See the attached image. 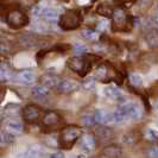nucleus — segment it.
Instances as JSON below:
<instances>
[{
    "label": "nucleus",
    "instance_id": "obj_1",
    "mask_svg": "<svg viewBox=\"0 0 158 158\" xmlns=\"http://www.w3.org/2000/svg\"><path fill=\"white\" fill-rule=\"evenodd\" d=\"M98 60H99V57L93 55L74 56V57H70L67 61V65L70 70L75 71L76 74H79L80 76H85L90 71L92 64Z\"/></svg>",
    "mask_w": 158,
    "mask_h": 158
},
{
    "label": "nucleus",
    "instance_id": "obj_2",
    "mask_svg": "<svg viewBox=\"0 0 158 158\" xmlns=\"http://www.w3.org/2000/svg\"><path fill=\"white\" fill-rule=\"evenodd\" d=\"M82 135V131L79 126L76 125H68L62 131L60 132L58 139H57V144L58 148L62 150H70L71 148L75 145V143L77 142L80 137Z\"/></svg>",
    "mask_w": 158,
    "mask_h": 158
},
{
    "label": "nucleus",
    "instance_id": "obj_3",
    "mask_svg": "<svg viewBox=\"0 0 158 158\" xmlns=\"http://www.w3.org/2000/svg\"><path fill=\"white\" fill-rule=\"evenodd\" d=\"M95 79L102 83H110V82H117L120 83L123 81L121 74L117 70V68L111 63L100 64L95 70Z\"/></svg>",
    "mask_w": 158,
    "mask_h": 158
},
{
    "label": "nucleus",
    "instance_id": "obj_4",
    "mask_svg": "<svg viewBox=\"0 0 158 158\" xmlns=\"http://www.w3.org/2000/svg\"><path fill=\"white\" fill-rule=\"evenodd\" d=\"M82 15L79 10L65 11L58 18V26L64 31H71L79 29L82 24Z\"/></svg>",
    "mask_w": 158,
    "mask_h": 158
},
{
    "label": "nucleus",
    "instance_id": "obj_5",
    "mask_svg": "<svg viewBox=\"0 0 158 158\" xmlns=\"http://www.w3.org/2000/svg\"><path fill=\"white\" fill-rule=\"evenodd\" d=\"M133 26V20L123 8H115L112 16V30L115 32L128 31Z\"/></svg>",
    "mask_w": 158,
    "mask_h": 158
},
{
    "label": "nucleus",
    "instance_id": "obj_6",
    "mask_svg": "<svg viewBox=\"0 0 158 158\" xmlns=\"http://www.w3.org/2000/svg\"><path fill=\"white\" fill-rule=\"evenodd\" d=\"M29 22H30L29 17L19 8H13L6 15V23L10 27H12L15 30H18V29H22L24 26H26L29 24Z\"/></svg>",
    "mask_w": 158,
    "mask_h": 158
},
{
    "label": "nucleus",
    "instance_id": "obj_7",
    "mask_svg": "<svg viewBox=\"0 0 158 158\" xmlns=\"http://www.w3.org/2000/svg\"><path fill=\"white\" fill-rule=\"evenodd\" d=\"M42 115V110L37 105H27L23 108L22 112V117L25 123L29 124H35L40 119Z\"/></svg>",
    "mask_w": 158,
    "mask_h": 158
},
{
    "label": "nucleus",
    "instance_id": "obj_8",
    "mask_svg": "<svg viewBox=\"0 0 158 158\" xmlns=\"http://www.w3.org/2000/svg\"><path fill=\"white\" fill-rule=\"evenodd\" d=\"M33 15L36 17H40L43 20H45L48 23H54L56 20H58V12L55 8L51 7H37L33 8Z\"/></svg>",
    "mask_w": 158,
    "mask_h": 158
},
{
    "label": "nucleus",
    "instance_id": "obj_9",
    "mask_svg": "<svg viewBox=\"0 0 158 158\" xmlns=\"http://www.w3.org/2000/svg\"><path fill=\"white\" fill-rule=\"evenodd\" d=\"M118 110L121 112L127 119H139V118H142V115H143V112H142V110H140V107L133 102L123 103V105L119 106Z\"/></svg>",
    "mask_w": 158,
    "mask_h": 158
},
{
    "label": "nucleus",
    "instance_id": "obj_10",
    "mask_svg": "<svg viewBox=\"0 0 158 158\" xmlns=\"http://www.w3.org/2000/svg\"><path fill=\"white\" fill-rule=\"evenodd\" d=\"M37 81V75L36 73L32 70H23L15 75L13 82H16L18 85H23V86H30L32 83H35Z\"/></svg>",
    "mask_w": 158,
    "mask_h": 158
},
{
    "label": "nucleus",
    "instance_id": "obj_11",
    "mask_svg": "<svg viewBox=\"0 0 158 158\" xmlns=\"http://www.w3.org/2000/svg\"><path fill=\"white\" fill-rule=\"evenodd\" d=\"M80 83L76 82L75 80H69V79H64L61 80L58 82V85L56 86V89L58 93L61 94H69V93H74L76 90H79Z\"/></svg>",
    "mask_w": 158,
    "mask_h": 158
},
{
    "label": "nucleus",
    "instance_id": "obj_12",
    "mask_svg": "<svg viewBox=\"0 0 158 158\" xmlns=\"http://www.w3.org/2000/svg\"><path fill=\"white\" fill-rule=\"evenodd\" d=\"M61 123V117L58 113H56L54 111H49L47 113H44L43 118H42V126L45 128H55L58 124Z\"/></svg>",
    "mask_w": 158,
    "mask_h": 158
},
{
    "label": "nucleus",
    "instance_id": "obj_13",
    "mask_svg": "<svg viewBox=\"0 0 158 158\" xmlns=\"http://www.w3.org/2000/svg\"><path fill=\"white\" fill-rule=\"evenodd\" d=\"M43 157V150L38 144H33L29 146L25 151H20L16 158H42Z\"/></svg>",
    "mask_w": 158,
    "mask_h": 158
},
{
    "label": "nucleus",
    "instance_id": "obj_14",
    "mask_svg": "<svg viewBox=\"0 0 158 158\" xmlns=\"http://www.w3.org/2000/svg\"><path fill=\"white\" fill-rule=\"evenodd\" d=\"M94 117L96 124L100 125H106L113 121V113L105 111V110H98L94 112Z\"/></svg>",
    "mask_w": 158,
    "mask_h": 158
},
{
    "label": "nucleus",
    "instance_id": "obj_15",
    "mask_svg": "<svg viewBox=\"0 0 158 158\" xmlns=\"http://www.w3.org/2000/svg\"><path fill=\"white\" fill-rule=\"evenodd\" d=\"M81 148L82 150L86 152H90L96 148V138L94 137V135L87 133L82 137L81 139Z\"/></svg>",
    "mask_w": 158,
    "mask_h": 158
},
{
    "label": "nucleus",
    "instance_id": "obj_16",
    "mask_svg": "<svg viewBox=\"0 0 158 158\" xmlns=\"http://www.w3.org/2000/svg\"><path fill=\"white\" fill-rule=\"evenodd\" d=\"M49 93H50V88L47 87V86H44V85H42V83L35 86L31 90V95L35 99H37V100H43V99H45L48 95H49Z\"/></svg>",
    "mask_w": 158,
    "mask_h": 158
},
{
    "label": "nucleus",
    "instance_id": "obj_17",
    "mask_svg": "<svg viewBox=\"0 0 158 158\" xmlns=\"http://www.w3.org/2000/svg\"><path fill=\"white\" fill-rule=\"evenodd\" d=\"M60 81H61V80L58 79V76H57V75H54V74H44L43 76H40V83L49 88L56 87Z\"/></svg>",
    "mask_w": 158,
    "mask_h": 158
},
{
    "label": "nucleus",
    "instance_id": "obj_18",
    "mask_svg": "<svg viewBox=\"0 0 158 158\" xmlns=\"http://www.w3.org/2000/svg\"><path fill=\"white\" fill-rule=\"evenodd\" d=\"M6 131L13 133V135H18L23 131V124L18 120V119H10L6 123Z\"/></svg>",
    "mask_w": 158,
    "mask_h": 158
},
{
    "label": "nucleus",
    "instance_id": "obj_19",
    "mask_svg": "<svg viewBox=\"0 0 158 158\" xmlns=\"http://www.w3.org/2000/svg\"><path fill=\"white\" fill-rule=\"evenodd\" d=\"M16 74H13L12 69L6 65V64H1L0 65V82H10L13 81Z\"/></svg>",
    "mask_w": 158,
    "mask_h": 158
},
{
    "label": "nucleus",
    "instance_id": "obj_20",
    "mask_svg": "<svg viewBox=\"0 0 158 158\" xmlns=\"http://www.w3.org/2000/svg\"><path fill=\"white\" fill-rule=\"evenodd\" d=\"M105 95L114 101H119L123 99V93L115 86H107L105 88Z\"/></svg>",
    "mask_w": 158,
    "mask_h": 158
},
{
    "label": "nucleus",
    "instance_id": "obj_21",
    "mask_svg": "<svg viewBox=\"0 0 158 158\" xmlns=\"http://www.w3.org/2000/svg\"><path fill=\"white\" fill-rule=\"evenodd\" d=\"M103 156L107 158H120L121 157V149L118 145H110L105 148Z\"/></svg>",
    "mask_w": 158,
    "mask_h": 158
},
{
    "label": "nucleus",
    "instance_id": "obj_22",
    "mask_svg": "<svg viewBox=\"0 0 158 158\" xmlns=\"http://www.w3.org/2000/svg\"><path fill=\"white\" fill-rule=\"evenodd\" d=\"M16 140V137L13 133H11V132H8V131H5V132H2L1 135H0V143L2 144V145H5V146H8V145H12L13 143Z\"/></svg>",
    "mask_w": 158,
    "mask_h": 158
},
{
    "label": "nucleus",
    "instance_id": "obj_23",
    "mask_svg": "<svg viewBox=\"0 0 158 158\" xmlns=\"http://www.w3.org/2000/svg\"><path fill=\"white\" fill-rule=\"evenodd\" d=\"M98 137L100 138V140L106 142V140H110L113 137V132H112L111 128H106V127H101L98 130Z\"/></svg>",
    "mask_w": 158,
    "mask_h": 158
},
{
    "label": "nucleus",
    "instance_id": "obj_24",
    "mask_svg": "<svg viewBox=\"0 0 158 158\" xmlns=\"http://www.w3.org/2000/svg\"><path fill=\"white\" fill-rule=\"evenodd\" d=\"M81 35L87 40H95L99 38V32L96 30H93V29H85L81 31Z\"/></svg>",
    "mask_w": 158,
    "mask_h": 158
},
{
    "label": "nucleus",
    "instance_id": "obj_25",
    "mask_svg": "<svg viewBox=\"0 0 158 158\" xmlns=\"http://www.w3.org/2000/svg\"><path fill=\"white\" fill-rule=\"evenodd\" d=\"M113 12H114V10H113L108 4H101V5H99V7H98V13H99L100 16L112 17L113 16Z\"/></svg>",
    "mask_w": 158,
    "mask_h": 158
},
{
    "label": "nucleus",
    "instance_id": "obj_26",
    "mask_svg": "<svg viewBox=\"0 0 158 158\" xmlns=\"http://www.w3.org/2000/svg\"><path fill=\"white\" fill-rule=\"evenodd\" d=\"M81 121H82V124H83L85 126H87V127L94 126L95 124H96V121H95L94 113H93V114H90V113H87V114H85V115L81 118Z\"/></svg>",
    "mask_w": 158,
    "mask_h": 158
},
{
    "label": "nucleus",
    "instance_id": "obj_27",
    "mask_svg": "<svg viewBox=\"0 0 158 158\" xmlns=\"http://www.w3.org/2000/svg\"><path fill=\"white\" fill-rule=\"evenodd\" d=\"M130 82H131V85L135 86V87H140L143 85V79H142V76L138 75V74H131V75H130Z\"/></svg>",
    "mask_w": 158,
    "mask_h": 158
},
{
    "label": "nucleus",
    "instance_id": "obj_28",
    "mask_svg": "<svg viewBox=\"0 0 158 158\" xmlns=\"http://www.w3.org/2000/svg\"><path fill=\"white\" fill-rule=\"evenodd\" d=\"M19 106L18 105H15V103H10V105H7L6 107H5V113L7 114V115H16L17 113L19 112Z\"/></svg>",
    "mask_w": 158,
    "mask_h": 158
},
{
    "label": "nucleus",
    "instance_id": "obj_29",
    "mask_svg": "<svg viewBox=\"0 0 158 158\" xmlns=\"http://www.w3.org/2000/svg\"><path fill=\"white\" fill-rule=\"evenodd\" d=\"M82 87L87 90H92L95 87V77H87L82 82Z\"/></svg>",
    "mask_w": 158,
    "mask_h": 158
},
{
    "label": "nucleus",
    "instance_id": "obj_30",
    "mask_svg": "<svg viewBox=\"0 0 158 158\" xmlns=\"http://www.w3.org/2000/svg\"><path fill=\"white\" fill-rule=\"evenodd\" d=\"M145 135H146L148 139H150V140H152V142H155V140H157L158 139V132L156 131V130H152V128L146 130Z\"/></svg>",
    "mask_w": 158,
    "mask_h": 158
},
{
    "label": "nucleus",
    "instance_id": "obj_31",
    "mask_svg": "<svg viewBox=\"0 0 158 158\" xmlns=\"http://www.w3.org/2000/svg\"><path fill=\"white\" fill-rule=\"evenodd\" d=\"M148 157L149 158H158V145L152 146L149 152H148Z\"/></svg>",
    "mask_w": 158,
    "mask_h": 158
},
{
    "label": "nucleus",
    "instance_id": "obj_32",
    "mask_svg": "<svg viewBox=\"0 0 158 158\" xmlns=\"http://www.w3.org/2000/svg\"><path fill=\"white\" fill-rule=\"evenodd\" d=\"M86 50H87V49L83 47V45H81V44H77L76 48H75V52L79 54V55H83V54L86 52Z\"/></svg>",
    "mask_w": 158,
    "mask_h": 158
},
{
    "label": "nucleus",
    "instance_id": "obj_33",
    "mask_svg": "<svg viewBox=\"0 0 158 158\" xmlns=\"http://www.w3.org/2000/svg\"><path fill=\"white\" fill-rule=\"evenodd\" d=\"M107 26H108V23H107L106 20H101V22L98 23V30L102 31V30H105V29H107Z\"/></svg>",
    "mask_w": 158,
    "mask_h": 158
},
{
    "label": "nucleus",
    "instance_id": "obj_34",
    "mask_svg": "<svg viewBox=\"0 0 158 158\" xmlns=\"http://www.w3.org/2000/svg\"><path fill=\"white\" fill-rule=\"evenodd\" d=\"M50 158H65L63 155V152H55V153H52Z\"/></svg>",
    "mask_w": 158,
    "mask_h": 158
},
{
    "label": "nucleus",
    "instance_id": "obj_35",
    "mask_svg": "<svg viewBox=\"0 0 158 158\" xmlns=\"http://www.w3.org/2000/svg\"><path fill=\"white\" fill-rule=\"evenodd\" d=\"M2 99H4V93H2L1 90H0V102L2 101Z\"/></svg>",
    "mask_w": 158,
    "mask_h": 158
},
{
    "label": "nucleus",
    "instance_id": "obj_36",
    "mask_svg": "<svg viewBox=\"0 0 158 158\" xmlns=\"http://www.w3.org/2000/svg\"><path fill=\"white\" fill-rule=\"evenodd\" d=\"M4 35H5V32H4V31H1V30H0V40H1L2 37H4Z\"/></svg>",
    "mask_w": 158,
    "mask_h": 158
},
{
    "label": "nucleus",
    "instance_id": "obj_37",
    "mask_svg": "<svg viewBox=\"0 0 158 158\" xmlns=\"http://www.w3.org/2000/svg\"><path fill=\"white\" fill-rule=\"evenodd\" d=\"M155 106H156V110H157V111H158V100H157V101H156V105H155Z\"/></svg>",
    "mask_w": 158,
    "mask_h": 158
},
{
    "label": "nucleus",
    "instance_id": "obj_38",
    "mask_svg": "<svg viewBox=\"0 0 158 158\" xmlns=\"http://www.w3.org/2000/svg\"><path fill=\"white\" fill-rule=\"evenodd\" d=\"M1 121H2V118H1V114H0V127H1Z\"/></svg>",
    "mask_w": 158,
    "mask_h": 158
},
{
    "label": "nucleus",
    "instance_id": "obj_39",
    "mask_svg": "<svg viewBox=\"0 0 158 158\" xmlns=\"http://www.w3.org/2000/svg\"><path fill=\"white\" fill-rule=\"evenodd\" d=\"M156 24H157V25H158V16L156 17Z\"/></svg>",
    "mask_w": 158,
    "mask_h": 158
}]
</instances>
